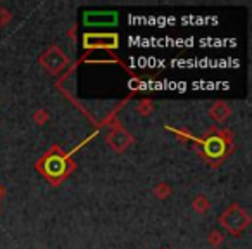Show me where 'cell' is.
<instances>
[{
    "instance_id": "1",
    "label": "cell",
    "mask_w": 252,
    "mask_h": 249,
    "mask_svg": "<svg viewBox=\"0 0 252 249\" xmlns=\"http://www.w3.org/2000/svg\"><path fill=\"white\" fill-rule=\"evenodd\" d=\"M249 221H251V218H249V214L245 213L244 208L237 206V204H233V206H230L226 211H224L223 214L220 216V223L221 227L226 228L230 234L233 235H238L244 228H247Z\"/></svg>"
},
{
    "instance_id": "2",
    "label": "cell",
    "mask_w": 252,
    "mask_h": 249,
    "mask_svg": "<svg viewBox=\"0 0 252 249\" xmlns=\"http://www.w3.org/2000/svg\"><path fill=\"white\" fill-rule=\"evenodd\" d=\"M67 63H69V59H67L66 52L57 45L49 47V49L45 50V54L42 56V59H40V64L52 74L61 73V71L67 66Z\"/></svg>"
},
{
    "instance_id": "3",
    "label": "cell",
    "mask_w": 252,
    "mask_h": 249,
    "mask_svg": "<svg viewBox=\"0 0 252 249\" xmlns=\"http://www.w3.org/2000/svg\"><path fill=\"white\" fill-rule=\"evenodd\" d=\"M71 165L63 154H49L43 161V173L49 177L50 180H63L67 175Z\"/></svg>"
},
{
    "instance_id": "4",
    "label": "cell",
    "mask_w": 252,
    "mask_h": 249,
    "mask_svg": "<svg viewBox=\"0 0 252 249\" xmlns=\"http://www.w3.org/2000/svg\"><path fill=\"white\" fill-rule=\"evenodd\" d=\"M119 36L116 33H85V49H118Z\"/></svg>"
},
{
    "instance_id": "5",
    "label": "cell",
    "mask_w": 252,
    "mask_h": 249,
    "mask_svg": "<svg viewBox=\"0 0 252 249\" xmlns=\"http://www.w3.org/2000/svg\"><path fill=\"white\" fill-rule=\"evenodd\" d=\"M83 23L85 26H112L118 23V12H85Z\"/></svg>"
},
{
    "instance_id": "6",
    "label": "cell",
    "mask_w": 252,
    "mask_h": 249,
    "mask_svg": "<svg viewBox=\"0 0 252 249\" xmlns=\"http://www.w3.org/2000/svg\"><path fill=\"white\" fill-rule=\"evenodd\" d=\"M133 137L131 134L125 130V128H114L111 134L107 135V144L111 145V149H114L116 152H123L125 149H128V145H131Z\"/></svg>"
},
{
    "instance_id": "7",
    "label": "cell",
    "mask_w": 252,
    "mask_h": 249,
    "mask_svg": "<svg viewBox=\"0 0 252 249\" xmlns=\"http://www.w3.org/2000/svg\"><path fill=\"white\" fill-rule=\"evenodd\" d=\"M226 151V145H224V141L220 137H211L204 142V152L206 156H209L211 159H216L221 158Z\"/></svg>"
},
{
    "instance_id": "8",
    "label": "cell",
    "mask_w": 252,
    "mask_h": 249,
    "mask_svg": "<svg viewBox=\"0 0 252 249\" xmlns=\"http://www.w3.org/2000/svg\"><path fill=\"white\" fill-rule=\"evenodd\" d=\"M230 106L228 104H224V102H216V104L213 106V107H211V111H209V114L213 116L214 119H216V121H224V119L228 118V116H230Z\"/></svg>"
},
{
    "instance_id": "9",
    "label": "cell",
    "mask_w": 252,
    "mask_h": 249,
    "mask_svg": "<svg viewBox=\"0 0 252 249\" xmlns=\"http://www.w3.org/2000/svg\"><path fill=\"white\" fill-rule=\"evenodd\" d=\"M193 206H195V211H199V213H204V211L209 208V203H207L204 197H197V199L193 201Z\"/></svg>"
},
{
    "instance_id": "10",
    "label": "cell",
    "mask_w": 252,
    "mask_h": 249,
    "mask_svg": "<svg viewBox=\"0 0 252 249\" xmlns=\"http://www.w3.org/2000/svg\"><path fill=\"white\" fill-rule=\"evenodd\" d=\"M0 196H2V189H0Z\"/></svg>"
}]
</instances>
